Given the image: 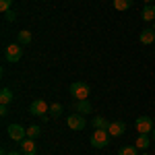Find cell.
Wrapping results in <instances>:
<instances>
[{
	"mask_svg": "<svg viewBox=\"0 0 155 155\" xmlns=\"http://www.w3.org/2000/svg\"><path fill=\"white\" fill-rule=\"evenodd\" d=\"M107 126H110V122L104 116H95L93 118V128H107Z\"/></svg>",
	"mask_w": 155,
	"mask_h": 155,
	"instance_id": "19",
	"label": "cell"
},
{
	"mask_svg": "<svg viewBox=\"0 0 155 155\" xmlns=\"http://www.w3.org/2000/svg\"><path fill=\"white\" fill-rule=\"evenodd\" d=\"M151 139H153V141H155V128H153V130H151Z\"/></svg>",
	"mask_w": 155,
	"mask_h": 155,
	"instance_id": "26",
	"label": "cell"
},
{
	"mask_svg": "<svg viewBox=\"0 0 155 155\" xmlns=\"http://www.w3.org/2000/svg\"><path fill=\"white\" fill-rule=\"evenodd\" d=\"M29 112H31L33 116H46V112H50V106L44 101V99H33Z\"/></svg>",
	"mask_w": 155,
	"mask_h": 155,
	"instance_id": "7",
	"label": "cell"
},
{
	"mask_svg": "<svg viewBox=\"0 0 155 155\" xmlns=\"http://www.w3.org/2000/svg\"><path fill=\"white\" fill-rule=\"evenodd\" d=\"M141 19L143 21H155V4H145L141 11Z\"/></svg>",
	"mask_w": 155,
	"mask_h": 155,
	"instance_id": "12",
	"label": "cell"
},
{
	"mask_svg": "<svg viewBox=\"0 0 155 155\" xmlns=\"http://www.w3.org/2000/svg\"><path fill=\"white\" fill-rule=\"evenodd\" d=\"M66 124H68V128H71V130H83L87 122H85L83 114H71V116L66 118Z\"/></svg>",
	"mask_w": 155,
	"mask_h": 155,
	"instance_id": "5",
	"label": "cell"
},
{
	"mask_svg": "<svg viewBox=\"0 0 155 155\" xmlns=\"http://www.w3.org/2000/svg\"><path fill=\"white\" fill-rule=\"evenodd\" d=\"M91 110H93V106H91L89 99H79V101L74 104V112H77V114H83L85 116V114H89Z\"/></svg>",
	"mask_w": 155,
	"mask_h": 155,
	"instance_id": "10",
	"label": "cell"
},
{
	"mask_svg": "<svg viewBox=\"0 0 155 155\" xmlns=\"http://www.w3.org/2000/svg\"><path fill=\"white\" fill-rule=\"evenodd\" d=\"M6 114H8V106H0V116L4 118Z\"/></svg>",
	"mask_w": 155,
	"mask_h": 155,
	"instance_id": "23",
	"label": "cell"
},
{
	"mask_svg": "<svg viewBox=\"0 0 155 155\" xmlns=\"http://www.w3.org/2000/svg\"><path fill=\"white\" fill-rule=\"evenodd\" d=\"M8 155H25L23 151H8Z\"/></svg>",
	"mask_w": 155,
	"mask_h": 155,
	"instance_id": "24",
	"label": "cell"
},
{
	"mask_svg": "<svg viewBox=\"0 0 155 155\" xmlns=\"http://www.w3.org/2000/svg\"><path fill=\"white\" fill-rule=\"evenodd\" d=\"M21 151H23L25 155H35V151H37V147H35V141L33 139H23L21 141Z\"/></svg>",
	"mask_w": 155,
	"mask_h": 155,
	"instance_id": "9",
	"label": "cell"
},
{
	"mask_svg": "<svg viewBox=\"0 0 155 155\" xmlns=\"http://www.w3.org/2000/svg\"><path fill=\"white\" fill-rule=\"evenodd\" d=\"M143 2H151V0H143Z\"/></svg>",
	"mask_w": 155,
	"mask_h": 155,
	"instance_id": "27",
	"label": "cell"
},
{
	"mask_svg": "<svg viewBox=\"0 0 155 155\" xmlns=\"http://www.w3.org/2000/svg\"><path fill=\"white\" fill-rule=\"evenodd\" d=\"M110 132H107V128H95V132L91 134V145L95 147V149H104V147H107L110 145Z\"/></svg>",
	"mask_w": 155,
	"mask_h": 155,
	"instance_id": "1",
	"label": "cell"
},
{
	"mask_svg": "<svg viewBox=\"0 0 155 155\" xmlns=\"http://www.w3.org/2000/svg\"><path fill=\"white\" fill-rule=\"evenodd\" d=\"M8 137H11L12 141L21 143L23 139H27V128H23L21 124H11L8 126Z\"/></svg>",
	"mask_w": 155,
	"mask_h": 155,
	"instance_id": "6",
	"label": "cell"
},
{
	"mask_svg": "<svg viewBox=\"0 0 155 155\" xmlns=\"http://www.w3.org/2000/svg\"><path fill=\"white\" fill-rule=\"evenodd\" d=\"M134 128L139 130V134H151V130L155 126H153V120L149 116H139L137 122H134Z\"/></svg>",
	"mask_w": 155,
	"mask_h": 155,
	"instance_id": "4",
	"label": "cell"
},
{
	"mask_svg": "<svg viewBox=\"0 0 155 155\" xmlns=\"http://www.w3.org/2000/svg\"><path fill=\"white\" fill-rule=\"evenodd\" d=\"M39 134H41V126H39V124H31V126L27 128V137H29V139H37Z\"/></svg>",
	"mask_w": 155,
	"mask_h": 155,
	"instance_id": "17",
	"label": "cell"
},
{
	"mask_svg": "<svg viewBox=\"0 0 155 155\" xmlns=\"http://www.w3.org/2000/svg\"><path fill=\"white\" fill-rule=\"evenodd\" d=\"M139 39H141V44H155V29L151 27V29H143L141 31V35H139Z\"/></svg>",
	"mask_w": 155,
	"mask_h": 155,
	"instance_id": "11",
	"label": "cell"
},
{
	"mask_svg": "<svg viewBox=\"0 0 155 155\" xmlns=\"http://www.w3.org/2000/svg\"><path fill=\"white\" fill-rule=\"evenodd\" d=\"M31 39H33L31 31L23 29V31H19V35H17V44H21V46H29V44H31Z\"/></svg>",
	"mask_w": 155,
	"mask_h": 155,
	"instance_id": "13",
	"label": "cell"
},
{
	"mask_svg": "<svg viewBox=\"0 0 155 155\" xmlns=\"http://www.w3.org/2000/svg\"><path fill=\"white\" fill-rule=\"evenodd\" d=\"M132 2L134 0H114V8L116 11H128L132 6Z\"/></svg>",
	"mask_w": 155,
	"mask_h": 155,
	"instance_id": "16",
	"label": "cell"
},
{
	"mask_svg": "<svg viewBox=\"0 0 155 155\" xmlns=\"http://www.w3.org/2000/svg\"><path fill=\"white\" fill-rule=\"evenodd\" d=\"M12 91L11 89H8V87H4V89H2V91H0V101H2V106H8V104H11L12 101Z\"/></svg>",
	"mask_w": 155,
	"mask_h": 155,
	"instance_id": "15",
	"label": "cell"
},
{
	"mask_svg": "<svg viewBox=\"0 0 155 155\" xmlns=\"http://www.w3.org/2000/svg\"><path fill=\"white\" fill-rule=\"evenodd\" d=\"M4 19H6V21H8V23H12V21H15V19H17V15H15V11H6L4 12Z\"/></svg>",
	"mask_w": 155,
	"mask_h": 155,
	"instance_id": "22",
	"label": "cell"
},
{
	"mask_svg": "<svg viewBox=\"0 0 155 155\" xmlns=\"http://www.w3.org/2000/svg\"><path fill=\"white\" fill-rule=\"evenodd\" d=\"M143 155H149V153H143Z\"/></svg>",
	"mask_w": 155,
	"mask_h": 155,
	"instance_id": "29",
	"label": "cell"
},
{
	"mask_svg": "<svg viewBox=\"0 0 155 155\" xmlns=\"http://www.w3.org/2000/svg\"><path fill=\"white\" fill-rule=\"evenodd\" d=\"M0 155H8V151H6V147H2V149H0Z\"/></svg>",
	"mask_w": 155,
	"mask_h": 155,
	"instance_id": "25",
	"label": "cell"
},
{
	"mask_svg": "<svg viewBox=\"0 0 155 155\" xmlns=\"http://www.w3.org/2000/svg\"><path fill=\"white\" fill-rule=\"evenodd\" d=\"M89 93H91V87L87 83H83V81H77V83L71 85V95L79 101V99H87L89 97Z\"/></svg>",
	"mask_w": 155,
	"mask_h": 155,
	"instance_id": "3",
	"label": "cell"
},
{
	"mask_svg": "<svg viewBox=\"0 0 155 155\" xmlns=\"http://www.w3.org/2000/svg\"><path fill=\"white\" fill-rule=\"evenodd\" d=\"M50 116H52V118L62 116V106H60V104H52V106H50Z\"/></svg>",
	"mask_w": 155,
	"mask_h": 155,
	"instance_id": "20",
	"label": "cell"
},
{
	"mask_svg": "<svg viewBox=\"0 0 155 155\" xmlns=\"http://www.w3.org/2000/svg\"><path fill=\"white\" fill-rule=\"evenodd\" d=\"M118 155H139L137 153V145H124V147H120Z\"/></svg>",
	"mask_w": 155,
	"mask_h": 155,
	"instance_id": "18",
	"label": "cell"
},
{
	"mask_svg": "<svg viewBox=\"0 0 155 155\" xmlns=\"http://www.w3.org/2000/svg\"><path fill=\"white\" fill-rule=\"evenodd\" d=\"M137 149H143V151H147V147L151 145V134H139L137 137Z\"/></svg>",
	"mask_w": 155,
	"mask_h": 155,
	"instance_id": "14",
	"label": "cell"
},
{
	"mask_svg": "<svg viewBox=\"0 0 155 155\" xmlns=\"http://www.w3.org/2000/svg\"><path fill=\"white\" fill-rule=\"evenodd\" d=\"M23 58V46L21 44H8L4 48V60L6 62H19Z\"/></svg>",
	"mask_w": 155,
	"mask_h": 155,
	"instance_id": "2",
	"label": "cell"
},
{
	"mask_svg": "<svg viewBox=\"0 0 155 155\" xmlns=\"http://www.w3.org/2000/svg\"><path fill=\"white\" fill-rule=\"evenodd\" d=\"M11 6H12V0H0V11L2 12L11 11Z\"/></svg>",
	"mask_w": 155,
	"mask_h": 155,
	"instance_id": "21",
	"label": "cell"
},
{
	"mask_svg": "<svg viewBox=\"0 0 155 155\" xmlns=\"http://www.w3.org/2000/svg\"><path fill=\"white\" fill-rule=\"evenodd\" d=\"M107 132H110L112 137H120V134H124V132H126V124H124L122 120L110 122V126H107Z\"/></svg>",
	"mask_w": 155,
	"mask_h": 155,
	"instance_id": "8",
	"label": "cell"
},
{
	"mask_svg": "<svg viewBox=\"0 0 155 155\" xmlns=\"http://www.w3.org/2000/svg\"><path fill=\"white\" fill-rule=\"evenodd\" d=\"M153 29H155V21H153Z\"/></svg>",
	"mask_w": 155,
	"mask_h": 155,
	"instance_id": "28",
	"label": "cell"
}]
</instances>
